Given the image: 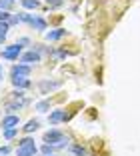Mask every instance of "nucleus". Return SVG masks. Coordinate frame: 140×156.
<instances>
[{
	"label": "nucleus",
	"instance_id": "nucleus-8",
	"mask_svg": "<svg viewBox=\"0 0 140 156\" xmlns=\"http://www.w3.org/2000/svg\"><path fill=\"white\" fill-rule=\"evenodd\" d=\"M12 84L18 90H26L30 86V80H28V76H12Z\"/></svg>",
	"mask_w": 140,
	"mask_h": 156
},
{
	"label": "nucleus",
	"instance_id": "nucleus-3",
	"mask_svg": "<svg viewBox=\"0 0 140 156\" xmlns=\"http://www.w3.org/2000/svg\"><path fill=\"white\" fill-rule=\"evenodd\" d=\"M20 56H22V46H20L18 42L2 50V58L4 60H20Z\"/></svg>",
	"mask_w": 140,
	"mask_h": 156
},
{
	"label": "nucleus",
	"instance_id": "nucleus-15",
	"mask_svg": "<svg viewBox=\"0 0 140 156\" xmlns=\"http://www.w3.org/2000/svg\"><path fill=\"white\" fill-rule=\"evenodd\" d=\"M8 28H10V24H8V22H4V20L0 22V44L6 40V36H8Z\"/></svg>",
	"mask_w": 140,
	"mask_h": 156
},
{
	"label": "nucleus",
	"instance_id": "nucleus-23",
	"mask_svg": "<svg viewBox=\"0 0 140 156\" xmlns=\"http://www.w3.org/2000/svg\"><path fill=\"white\" fill-rule=\"evenodd\" d=\"M0 80H2V66H0Z\"/></svg>",
	"mask_w": 140,
	"mask_h": 156
},
{
	"label": "nucleus",
	"instance_id": "nucleus-24",
	"mask_svg": "<svg viewBox=\"0 0 140 156\" xmlns=\"http://www.w3.org/2000/svg\"><path fill=\"white\" fill-rule=\"evenodd\" d=\"M50 156H58V154H50Z\"/></svg>",
	"mask_w": 140,
	"mask_h": 156
},
{
	"label": "nucleus",
	"instance_id": "nucleus-9",
	"mask_svg": "<svg viewBox=\"0 0 140 156\" xmlns=\"http://www.w3.org/2000/svg\"><path fill=\"white\" fill-rule=\"evenodd\" d=\"M62 36H66V30H64V28H56V30H50V32L46 34V40L54 42V40H60Z\"/></svg>",
	"mask_w": 140,
	"mask_h": 156
},
{
	"label": "nucleus",
	"instance_id": "nucleus-4",
	"mask_svg": "<svg viewBox=\"0 0 140 156\" xmlns=\"http://www.w3.org/2000/svg\"><path fill=\"white\" fill-rule=\"evenodd\" d=\"M40 58H42L40 50H28L20 56V62L22 64H34V62H40Z\"/></svg>",
	"mask_w": 140,
	"mask_h": 156
},
{
	"label": "nucleus",
	"instance_id": "nucleus-7",
	"mask_svg": "<svg viewBox=\"0 0 140 156\" xmlns=\"http://www.w3.org/2000/svg\"><path fill=\"white\" fill-rule=\"evenodd\" d=\"M12 76H30V64H14L12 66Z\"/></svg>",
	"mask_w": 140,
	"mask_h": 156
},
{
	"label": "nucleus",
	"instance_id": "nucleus-2",
	"mask_svg": "<svg viewBox=\"0 0 140 156\" xmlns=\"http://www.w3.org/2000/svg\"><path fill=\"white\" fill-rule=\"evenodd\" d=\"M38 146L34 144V140H32L30 136L22 138V140H18V148H16V156H36L38 154Z\"/></svg>",
	"mask_w": 140,
	"mask_h": 156
},
{
	"label": "nucleus",
	"instance_id": "nucleus-21",
	"mask_svg": "<svg viewBox=\"0 0 140 156\" xmlns=\"http://www.w3.org/2000/svg\"><path fill=\"white\" fill-rule=\"evenodd\" d=\"M10 154V146H2L0 148V156H8Z\"/></svg>",
	"mask_w": 140,
	"mask_h": 156
},
{
	"label": "nucleus",
	"instance_id": "nucleus-5",
	"mask_svg": "<svg viewBox=\"0 0 140 156\" xmlns=\"http://www.w3.org/2000/svg\"><path fill=\"white\" fill-rule=\"evenodd\" d=\"M20 124V118L16 114H6L4 118H2V128L8 130V128H18Z\"/></svg>",
	"mask_w": 140,
	"mask_h": 156
},
{
	"label": "nucleus",
	"instance_id": "nucleus-14",
	"mask_svg": "<svg viewBox=\"0 0 140 156\" xmlns=\"http://www.w3.org/2000/svg\"><path fill=\"white\" fill-rule=\"evenodd\" d=\"M70 152L76 154V156H88V150H86L84 146H80V144H72V146H70Z\"/></svg>",
	"mask_w": 140,
	"mask_h": 156
},
{
	"label": "nucleus",
	"instance_id": "nucleus-12",
	"mask_svg": "<svg viewBox=\"0 0 140 156\" xmlns=\"http://www.w3.org/2000/svg\"><path fill=\"white\" fill-rule=\"evenodd\" d=\"M30 26L36 28V30H46V20L40 18V16H34V18H32V22H30Z\"/></svg>",
	"mask_w": 140,
	"mask_h": 156
},
{
	"label": "nucleus",
	"instance_id": "nucleus-13",
	"mask_svg": "<svg viewBox=\"0 0 140 156\" xmlns=\"http://www.w3.org/2000/svg\"><path fill=\"white\" fill-rule=\"evenodd\" d=\"M56 150H60V146H54V144H42L40 146L42 156H50V154H54Z\"/></svg>",
	"mask_w": 140,
	"mask_h": 156
},
{
	"label": "nucleus",
	"instance_id": "nucleus-18",
	"mask_svg": "<svg viewBox=\"0 0 140 156\" xmlns=\"http://www.w3.org/2000/svg\"><path fill=\"white\" fill-rule=\"evenodd\" d=\"M16 134H18V128H8V130H4V138H6V140L16 138Z\"/></svg>",
	"mask_w": 140,
	"mask_h": 156
},
{
	"label": "nucleus",
	"instance_id": "nucleus-17",
	"mask_svg": "<svg viewBox=\"0 0 140 156\" xmlns=\"http://www.w3.org/2000/svg\"><path fill=\"white\" fill-rule=\"evenodd\" d=\"M36 110L38 112H48L50 110V100H40L36 104Z\"/></svg>",
	"mask_w": 140,
	"mask_h": 156
},
{
	"label": "nucleus",
	"instance_id": "nucleus-11",
	"mask_svg": "<svg viewBox=\"0 0 140 156\" xmlns=\"http://www.w3.org/2000/svg\"><path fill=\"white\" fill-rule=\"evenodd\" d=\"M38 126H40V120L32 118V120H28V122H26V126H22V130L26 134H30V132H34V130H38Z\"/></svg>",
	"mask_w": 140,
	"mask_h": 156
},
{
	"label": "nucleus",
	"instance_id": "nucleus-6",
	"mask_svg": "<svg viewBox=\"0 0 140 156\" xmlns=\"http://www.w3.org/2000/svg\"><path fill=\"white\" fill-rule=\"evenodd\" d=\"M64 120H68L66 110H52L48 114V122L50 124H60V122H64Z\"/></svg>",
	"mask_w": 140,
	"mask_h": 156
},
{
	"label": "nucleus",
	"instance_id": "nucleus-19",
	"mask_svg": "<svg viewBox=\"0 0 140 156\" xmlns=\"http://www.w3.org/2000/svg\"><path fill=\"white\" fill-rule=\"evenodd\" d=\"M12 4H14V0H0V10H10L12 8Z\"/></svg>",
	"mask_w": 140,
	"mask_h": 156
},
{
	"label": "nucleus",
	"instance_id": "nucleus-22",
	"mask_svg": "<svg viewBox=\"0 0 140 156\" xmlns=\"http://www.w3.org/2000/svg\"><path fill=\"white\" fill-rule=\"evenodd\" d=\"M18 44H20V46H26V44H30V40H28V38H20Z\"/></svg>",
	"mask_w": 140,
	"mask_h": 156
},
{
	"label": "nucleus",
	"instance_id": "nucleus-10",
	"mask_svg": "<svg viewBox=\"0 0 140 156\" xmlns=\"http://www.w3.org/2000/svg\"><path fill=\"white\" fill-rule=\"evenodd\" d=\"M58 86H60V82H50V80H42L38 88H40V92H42V94H46L48 90H56Z\"/></svg>",
	"mask_w": 140,
	"mask_h": 156
},
{
	"label": "nucleus",
	"instance_id": "nucleus-20",
	"mask_svg": "<svg viewBox=\"0 0 140 156\" xmlns=\"http://www.w3.org/2000/svg\"><path fill=\"white\" fill-rule=\"evenodd\" d=\"M46 4H48V6H52V8H56V6H60V4H62V0H46Z\"/></svg>",
	"mask_w": 140,
	"mask_h": 156
},
{
	"label": "nucleus",
	"instance_id": "nucleus-1",
	"mask_svg": "<svg viewBox=\"0 0 140 156\" xmlns=\"http://www.w3.org/2000/svg\"><path fill=\"white\" fill-rule=\"evenodd\" d=\"M42 142H44V144H54V146H60V150H62V148L68 146V138L64 136L60 130L50 128L48 132H44V136H42Z\"/></svg>",
	"mask_w": 140,
	"mask_h": 156
},
{
	"label": "nucleus",
	"instance_id": "nucleus-16",
	"mask_svg": "<svg viewBox=\"0 0 140 156\" xmlns=\"http://www.w3.org/2000/svg\"><path fill=\"white\" fill-rule=\"evenodd\" d=\"M22 2V6L26 10H36L38 8V0H20Z\"/></svg>",
	"mask_w": 140,
	"mask_h": 156
}]
</instances>
